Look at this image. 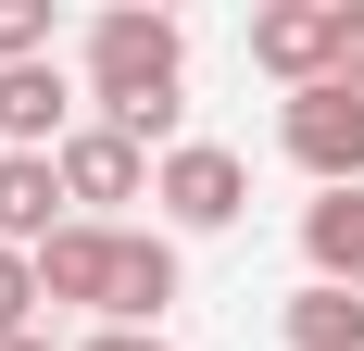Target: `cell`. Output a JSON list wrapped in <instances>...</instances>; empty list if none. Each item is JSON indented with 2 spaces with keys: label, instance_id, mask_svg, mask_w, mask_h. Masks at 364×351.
Listing matches in <instances>:
<instances>
[{
  "label": "cell",
  "instance_id": "8",
  "mask_svg": "<svg viewBox=\"0 0 364 351\" xmlns=\"http://www.w3.org/2000/svg\"><path fill=\"white\" fill-rule=\"evenodd\" d=\"M0 139H13V151H63V139H75L63 63H13V75H0Z\"/></svg>",
  "mask_w": 364,
  "mask_h": 351
},
{
  "label": "cell",
  "instance_id": "14",
  "mask_svg": "<svg viewBox=\"0 0 364 351\" xmlns=\"http://www.w3.org/2000/svg\"><path fill=\"white\" fill-rule=\"evenodd\" d=\"M339 88H364V0H339Z\"/></svg>",
  "mask_w": 364,
  "mask_h": 351
},
{
  "label": "cell",
  "instance_id": "13",
  "mask_svg": "<svg viewBox=\"0 0 364 351\" xmlns=\"http://www.w3.org/2000/svg\"><path fill=\"white\" fill-rule=\"evenodd\" d=\"M38 301H50V288H38V251H0V339H26Z\"/></svg>",
  "mask_w": 364,
  "mask_h": 351
},
{
  "label": "cell",
  "instance_id": "1",
  "mask_svg": "<svg viewBox=\"0 0 364 351\" xmlns=\"http://www.w3.org/2000/svg\"><path fill=\"white\" fill-rule=\"evenodd\" d=\"M176 88H188V38L176 13H101L88 26V101H101V126H126L139 151H176Z\"/></svg>",
  "mask_w": 364,
  "mask_h": 351
},
{
  "label": "cell",
  "instance_id": "9",
  "mask_svg": "<svg viewBox=\"0 0 364 351\" xmlns=\"http://www.w3.org/2000/svg\"><path fill=\"white\" fill-rule=\"evenodd\" d=\"M301 251H314L327 288H364V188H327V201L301 213Z\"/></svg>",
  "mask_w": 364,
  "mask_h": 351
},
{
  "label": "cell",
  "instance_id": "12",
  "mask_svg": "<svg viewBox=\"0 0 364 351\" xmlns=\"http://www.w3.org/2000/svg\"><path fill=\"white\" fill-rule=\"evenodd\" d=\"M13 63H50V0H0V75Z\"/></svg>",
  "mask_w": 364,
  "mask_h": 351
},
{
  "label": "cell",
  "instance_id": "16",
  "mask_svg": "<svg viewBox=\"0 0 364 351\" xmlns=\"http://www.w3.org/2000/svg\"><path fill=\"white\" fill-rule=\"evenodd\" d=\"M0 351H50V339H38V326H26V339H0Z\"/></svg>",
  "mask_w": 364,
  "mask_h": 351
},
{
  "label": "cell",
  "instance_id": "5",
  "mask_svg": "<svg viewBox=\"0 0 364 351\" xmlns=\"http://www.w3.org/2000/svg\"><path fill=\"white\" fill-rule=\"evenodd\" d=\"M50 163H63V201H88V226H113V201H139L151 176H164L139 139H126V126H101V113H88V126H75Z\"/></svg>",
  "mask_w": 364,
  "mask_h": 351
},
{
  "label": "cell",
  "instance_id": "3",
  "mask_svg": "<svg viewBox=\"0 0 364 351\" xmlns=\"http://www.w3.org/2000/svg\"><path fill=\"white\" fill-rule=\"evenodd\" d=\"M151 201H164V226H239L252 213V163L226 139H176L164 176H151Z\"/></svg>",
  "mask_w": 364,
  "mask_h": 351
},
{
  "label": "cell",
  "instance_id": "2",
  "mask_svg": "<svg viewBox=\"0 0 364 351\" xmlns=\"http://www.w3.org/2000/svg\"><path fill=\"white\" fill-rule=\"evenodd\" d=\"M277 139H289V163L314 176V188H364V88H301L289 113H277Z\"/></svg>",
  "mask_w": 364,
  "mask_h": 351
},
{
  "label": "cell",
  "instance_id": "7",
  "mask_svg": "<svg viewBox=\"0 0 364 351\" xmlns=\"http://www.w3.org/2000/svg\"><path fill=\"white\" fill-rule=\"evenodd\" d=\"M75 213H63V163L50 151H0V251H50Z\"/></svg>",
  "mask_w": 364,
  "mask_h": 351
},
{
  "label": "cell",
  "instance_id": "4",
  "mask_svg": "<svg viewBox=\"0 0 364 351\" xmlns=\"http://www.w3.org/2000/svg\"><path fill=\"white\" fill-rule=\"evenodd\" d=\"M252 63L277 75L289 101L327 88V75H339V0H264V13H252Z\"/></svg>",
  "mask_w": 364,
  "mask_h": 351
},
{
  "label": "cell",
  "instance_id": "11",
  "mask_svg": "<svg viewBox=\"0 0 364 351\" xmlns=\"http://www.w3.org/2000/svg\"><path fill=\"white\" fill-rule=\"evenodd\" d=\"M289 351H364V288H301L289 301Z\"/></svg>",
  "mask_w": 364,
  "mask_h": 351
},
{
  "label": "cell",
  "instance_id": "6",
  "mask_svg": "<svg viewBox=\"0 0 364 351\" xmlns=\"http://www.w3.org/2000/svg\"><path fill=\"white\" fill-rule=\"evenodd\" d=\"M38 288H50V301H88V314L113 326V301H126V226H88V213H75L63 239L38 251Z\"/></svg>",
  "mask_w": 364,
  "mask_h": 351
},
{
  "label": "cell",
  "instance_id": "10",
  "mask_svg": "<svg viewBox=\"0 0 364 351\" xmlns=\"http://www.w3.org/2000/svg\"><path fill=\"white\" fill-rule=\"evenodd\" d=\"M164 301H176V239L126 226V301H113V326H164Z\"/></svg>",
  "mask_w": 364,
  "mask_h": 351
},
{
  "label": "cell",
  "instance_id": "15",
  "mask_svg": "<svg viewBox=\"0 0 364 351\" xmlns=\"http://www.w3.org/2000/svg\"><path fill=\"white\" fill-rule=\"evenodd\" d=\"M75 351H164V326H101V339H75Z\"/></svg>",
  "mask_w": 364,
  "mask_h": 351
}]
</instances>
